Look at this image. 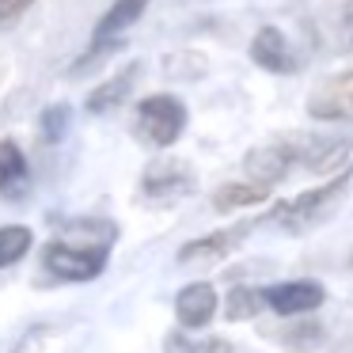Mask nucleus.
<instances>
[{
  "mask_svg": "<svg viewBox=\"0 0 353 353\" xmlns=\"http://www.w3.org/2000/svg\"><path fill=\"white\" fill-rule=\"evenodd\" d=\"M327 300V289L319 281H281V285H270L262 289V304H270L277 315H304V312H315V307Z\"/></svg>",
  "mask_w": 353,
  "mask_h": 353,
  "instance_id": "8",
  "label": "nucleus"
},
{
  "mask_svg": "<svg viewBox=\"0 0 353 353\" xmlns=\"http://www.w3.org/2000/svg\"><path fill=\"white\" fill-rule=\"evenodd\" d=\"M254 224H236V228H221V232H209L201 239H190V243L179 247V266H201V262H221L224 254H232L239 243L247 239Z\"/></svg>",
  "mask_w": 353,
  "mask_h": 353,
  "instance_id": "9",
  "label": "nucleus"
},
{
  "mask_svg": "<svg viewBox=\"0 0 353 353\" xmlns=\"http://www.w3.org/2000/svg\"><path fill=\"white\" fill-rule=\"evenodd\" d=\"M251 61L266 72H277V77L300 69V57L292 54V46L281 34V27H262V31L254 34L251 39Z\"/></svg>",
  "mask_w": 353,
  "mask_h": 353,
  "instance_id": "10",
  "label": "nucleus"
},
{
  "mask_svg": "<svg viewBox=\"0 0 353 353\" xmlns=\"http://www.w3.org/2000/svg\"><path fill=\"white\" fill-rule=\"evenodd\" d=\"M69 125H72V110L65 107V103H57V107L42 110V118H39L42 141H50V145H57V141H61L65 133H69Z\"/></svg>",
  "mask_w": 353,
  "mask_h": 353,
  "instance_id": "17",
  "label": "nucleus"
},
{
  "mask_svg": "<svg viewBox=\"0 0 353 353\" xmlns=\"http://www.w3.org/2000/svg\"><path fill=\"white\" fill-rule=\"evenodd\" d=\"M259 312H262V292L259 289H247V285H236V289L228 292V300H224V315H228L232 323L254 319Z\"/></svg>",
  "mask_w": 353,
  "mask_h": 353,
  "instance_id": "16",
  "label": "nucleus"
},
{
  "mask_svg": "<svg viewBox=\"0 0 353 353\" xmlns=\"http://www.w3.org/2000/svg\"><path fill=\"white\" fill-rule=\"evenodd\" d=\"M345 46L353 50V4H345Z\"/></svg>",
  "mask_w": 353,
  "mask_h": 353,
  "instance_id": "19",
  "label": "nucleus"
},
{
  "mask_svg": "<svg viewBox=\"0 0 353 353\" xmlns=\"http://www.w3.org/2000/svg\"><path fill=\"white\" fill-rule=\"evenodd\" d=\"M31 190V168L16 141H0V198L19 201Z\"/></svg>",
  "mask_w": 353,
  "mask_h": 353,
  "instance_id": "12",
  "label": "nucleus"
},
{
  "mask_svg": "<svg viewBox=\"0 0 353 353\" xmlns=\"http://www.w3.org/2000/svg\"><path fill=\"white\" fill-rule=\"evenodd\" d=\"M186 130V107L183 99L160 92L137 103V137L152 148H171Z\"/></svg>",
  "mask_w": 353,
  "mask_h": 353,
  "instance_id": "3",
  "label": "nucleus"
},
{
  "mask_svg": "<svg viewBox=\"0 0 353 353\" xmlns=\"http://www.w3.org/2000/svg\"><path fill=\"white\" fill-rule=\"evenodd\" d=\"M42 266L57 281H92L107 270V243H54L42 247Z\"/></svg>",
  "mask_w": 353,
  "mask_h": 353,
  "instance_id": "2",
  "label": "nucleus"
},
{
  "mask_svg": "<svg viewBox=\"0 0 353 353\" xmlns=\"http://www.w3.org/2000/svg\"><path fill=\"white\" fill-rule=\"evenodd\" d=\"M292 163H296V152H292V137H289V141H274V145L251 148L247 160H243V171H247V179H251L254 186L270 190V186H277L285 175H289Z\"/></svg>",
  "mask_w": 353,
  "mask_h": 353,
  "instance_id": "7",
  "label": "nucleus"
},
{
  "mask_svg": "<svg viewBox=\"0 0 353 353\" xmlns=\"http://www.w3.org/2000/svg\"><path fill=\"white\" fill-rule=\"evenodd\" d=\"M137 77H141V61H133V65H125V69H118L114 77L107 80V84H99L92 95H88V110H92V114H107V110L122 107L125 95H130L133 84H137Z\"/></svg>",
  "mask_w": 353,
  "mask_h": 353,
  "instance_id": "13",
  "label": "nucleus"
},
{
  "mask_svg": "<svg viewBox=\"0 0 353 353\" xmlns=\"http://www.w3.org/2000/svg\"><path fill=\"white\" fill-rule=\"evenodd\" d=\"M350 183H353V171L345 168V171H338L330 183L315 186V190H304L300 198H292V201L274 205V213L262 216V221H274L277 228H285L289 236H300V232H307V228H315V224L327 221V213L342 201V194H345Z\"/></svg>",
  "mask_w": 353,
  "mask_h": 353,
  "instance_id": "1",
  "label": "nucleus"
},
{
  "mask_svg": "<svg viewBox=\"0 0 353 353\" xmlns=\"http://www.w3.org/2000/svg\"><path fill=\"white\" fill-rule=\"evenodd\" d=\"M145 8H148V0H114V4H110V12L99 19V23H95L92 46H88L84 61H80L77 69H84L88 61H95V57H103V54H110V50L122 42V34L130 31L141 16H145Z\"/></svg>",
  "mask_w": 353,
  "mask_h": 353,
  "instance_id": "5",
  "label": "nucleus"
},
{
  "mask_svg": "<svg viewBox=\"0 0 353 353\" xmlns=\"http://www.w3.org/2000/svg\"><path fill=\"white\" fill-rule=\"evenodd\" d=\"M194 183H198V175H194V168L186 160H175V156H163V160H152L145 168V175H141V194H145L148 201H179L186 198V194L194 190Z\"/></svg>",
  "mask_w": 353,
  "mask_h": 353,
  "instance_id": "4",
  "label": "nucleus"
},
{
  "mask_svg": "<svg viewBox=\"0 0 353 353\" xmlns=\"http://www.w3.org/2000/svg\"><path fill=\"white\" fill-rule=\"evenodd\" d=\"M34 0H0V27H12L16 19H23L31 12Z\"/></svg>",
  "mask_w": 353,
  "mask_h": 353,
  "instance_id": "18",
  "label": "nucleus"
},
{
  "mask_svg": "<svg viewBox=\"0 0 353 353\" xmlns=\"http://www.w3.org/2000/svg\"><path fill=\"white\" fill-rule=\"evenodd\" d=\"M175 315L186 330H201L216 315V289L209 281H194L175 296Z\"/></svg>",
  "mask_w": 353,
  "mask_h": 353,
  "instance_id": "11",
  "label": "nucleus"
},
{
  "mask_svg": "<svg viewBox=\"0 0 353 353\" xmlns=\"http://www.w3.org/2000/svg\"><path fill=\"white\" fill-rule=\"evenodd\" d=\"M307 114L315 122H353V69L323 80L307 95Z\"/></svg>",
  "mask_w": 353,
  "mask_h": 353,
  "instance_id": "6",
  "label": "nucleus"
},
{
  "mask_svg": "<svg viewBox=\"0 0 353 353\" xmlns=\"http://www.w3.org/2000/svg\"><path fill=\"white\" fill-rule=\"evenodd\" d=\"M31 243H34V232L27 224H4L0 228V270L23 259L31 251Z\"/></svg>",
  "mask_w": 353,
  "mask_h": 353,
  "instance_id": "15",
  "label": "nucleus"
},
{
  "mask_svg": "<svg viewBox=\"0 0 353 353\" xmlns=\"http://www.w3.org/2000/svg\"><path fill=\"white\" fill-rule=\"evenodd\" d=\"M266 198H270V190H262V186H254V183H224L213 190V209L232 213V209L259 205V201H266Z\"/></svg>",
  "mask_w": 353,
  "mask_h": 353,
  "instance_id": "14",
  "label": "nucleus"
}]
</instances>
